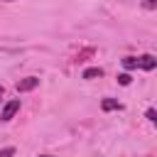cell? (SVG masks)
<instances>
[{
	"mask_svg": "<svg viewBox=\"0 0 157 157\" xmlns=\"http://www.w3.org/2000/svg\"><path fill=\"white\" fill-rule=\"evenodd\" d=\"M0 2H12V0H0Z\"/></svg>",
	"mask_w": 157,
	"mask_h": 157,
	"instance_id": "cell-13",
	"label": "cell"
},
{
	"mask_svg": "<svg viewBox=\"0 0 157 157\" xmlns=\"http://www.w3.org/2000/svg\"><path fill=\"white\" fill-rule=\"evenodd\" d=\"M2 96H5V88H2V83H0V98H2Z\"/></svg>",
	"mask_w": 157,
	"mask_h": 157,
	"instance_id": "cell-11",
	"label": "cell"
},
{
	"mask_svg": "<svg viewBox=\"0 0 157 157\" xmlns=\"http://www.w3.org/2000/svg\"><path fill=\"white\" fill-rule=\"evenodd\" d=\"M101 108H103V110H120V103H118V101H113V98H103Z\"/></svg>",
	"mask_w": 157,
	"mask_h": 157,
	"instance_id": "cell-4",
	"label": "cell"
},
{
	"mask_svg": "<svg viewBox=\"0 0 157 157\" xmlns=\"http://www.w3.org/2000/svg\"><path fill=\"white\" fill-rule=\"evenodd\" d=\"M39 157H52V155H39Z\"/></svg>",
	"mask_w": 157,
	"mask_h": 157,
	"instance_id": "cell-12",
	"label": "cell"
},
{
	"mask_svg": "<svg viewBox=\"0 0 157 157\" xmlns=\"http://www.w3.org/2000/svg\"><path fill=\"white\" fill-rule=\"evenodd\" d=\"M142 5H145V7H147V10H155V7H157V0H145V2H142Z\"/></svg>",
	"mask_w": 157,
	"mask_h": 157,
	"instance_id": "cell-9",
	"label": "cell"
},
{
	"mask_svg": "<svg viewBox=\"0 0 157 157\" xmlns=\"http://www.w3.org/2000/svg\"><path fill=\"white\" fill-rule=\"evenodd\" d=\"M137 66H140V69H145V71H152V69L157 66V59H155L152 54H145V56H140V59H137Z\"/></svg>",
	"mask_w": 157,
	"mask_h": 157,
	"instance_id": "cell-3",
	"label": "cell"
},
{
	"mask_svg": "<svg viewBox=\"0 0 157 157\" xmlns=\"http://www.w3.org/2000/svg\"><path fill=\"white\" fill-rule=\"evenodd\" d=\"M39 86V78H34V76H27V78H22L20 83H17V91L20 93H25V91H34Z\"/></svg>",
	"mask_w": 157,
	"mask_h": 157,
	"instance_id": "cell-2",
	"label": "cell"
},
{
	"mask_svg": "<svg viewBox=\"0 0 157 157\" xmlns=\"http://www.w3.org/2000/svg\"><path fill=\"white\" fill-rule=\"evenodd\" d=\"M101 76H103V71H101L98 66H91V69L83 71V78H101Z\"/></svg>",
	"mask_w": 157,
	"mask_h": 157,
	"instance_id": "cell-5",
	"label": "cell"
},
{
	"mask_svg": "<svg viewBox=\"0 0 157 157\" xmlns=\"http://www.w3.org/2000/svg\"><path fill=\"white\" fill-rule=\"evenodd\" d=\"M15 155V150L12 147H5V150H0V157H12Z\"/></svg>",
	"mask_w": 157,
	"mask_h": 157,
	"instance_id": "cell-8",
	"label": "cell"
},
{
	"mask_svg": "<svg viewBox=\"0 0 157 157\" xmlns=\"http://www.w3.org/2000/svg\"><path fill=\"white\" fill-rule=\"evenodd\" d=\"M20 110V98H12V101H7L5 103V108H2V113H0V120H12L15 118V113Z\"/></svg>",
	"mask_w": 157,
	"mask_h": 157,
	"instance_id": "cell-1",
	"label": "cell"
},
{
	"mask_svg": "<svg viewBox=\"0 0 157 157\" xmlns=\"http://www.w3.org/2000/svg\"><path fill=\"white\" fill-rule=\"evenodd\" d=\"M118 83H120V86H128V83H130V74H120V76H118Z\"/></svg>",
	"mask_w": 157,
	"mask_h": 157,
	"instance_id": "cell-7",
	"label": "cell"
},
{
	"mask_svg": "<svg viewBox=\"0 0 157 157\" xmlns=\"http://www.w3.org/2000/svg\"><path fill=\"white\" fill-rule=\"evenodd\" d=\"M123 66H125V69H137V59H135V56H125V59H123Z\"/></svg>",
	"mask_w": 157,
	"mask_h": 157,
	"instance_id": "cell-6",
	"label": "cell"
},
{
	"mask_svg": "<svg viewBox=\"0 0 157 157\" xmlns=\"http://www.w3.org/2000/svg\"><path fill=\"white\" fill-rule=\"evenodd\" d=\"M147 120H152V123L157 120V113H155V108H150V110H147Z\"/></svg>",
	"mask_w": 157,
	"mask_h": 157,
	"instance_id": "cell-10",
	"label": "cell"
}]
</instances>
